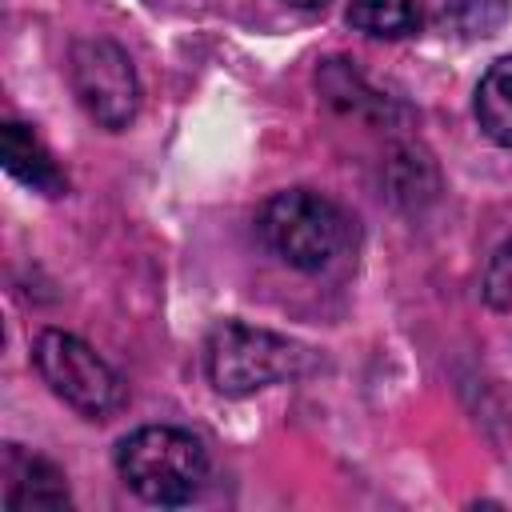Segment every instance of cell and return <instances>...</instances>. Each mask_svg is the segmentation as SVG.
I'll return each mask as SVG.
<instances>
[{"mask_svg":"<svg viewBox=\"0 0 512 512\" xmlns=\"http://www.w3.org/2000/svg\"><path fill=\"white\" fill-rule=\"evenodd\" d=\"M68 80L80 108L108 132H120L140 112V76L116 40L88 36L72 44Z\"/></svg>","mask_w":512,"mask_h":512,"instance_id":"5","label":"cell"},{"mask_svg":"<svg viewBox=\"0 0 512 512\" xmlns=\"http://www.w3.org/2000/svg\"><path fill=\"white\" fill-rule=\"evenodd\" d=\"M308 368V348L256 328L248 320H216L204 340V372L220 396H252L260 388L296 380Z\"/></svg>","mask_w":512,"mask_h":512,"instance_id":"3","label":"cell"},{"mask_svg":"<svg viewBox=\"0 0 512 512\" xmlns=\"http://www.w3.org/2000/svg\"><path fill=\"white\" fill-rule=\"evenodd\" d=\"M116 476L148 504H192L208 484V448L176 424H144L116 444Z\"/></svg>","mask_w":512,"mask_h":512,"instance_id":"2","label":"cell"},{"mask_svg":"<svg viewBox=\"0 0 512 512\" xmlns=\"http://www.w3.org/2000/svg\"><path fill=\"white\" fill-rule=\"evenodd\" d=\"M260 244L296 272H328L356 240V220L316 188H280L256 208Z\"/></svg>","mask_w":512,"mask_h":512,"instance_id":"1","label":"cell"},{"mask_svg":"<svg viewBox=\"0 0 512 512\" xmlns=\"http://www.w3.org/2000/svg\"><path fill=\"white\" fill-rule=\"evenodd\" d=\"M284 4H292V8H324L328 0H284Z\"/></svg>","mask_w":512,"mask_h":512,"instance_id":"11","label":"cell"},{"mask_svg":"<svg viewBox=\"0 0 512 512\" xmlns=\"http://www.w3.org/2000/svg\"><path fill=\"white\" fill-rule=\"evenodd\" d=\"M348 24L376 40H400L420 28V8L416 0H352Z\"/></svg>","mask_w":512,"mask_h":512,"instance_id":"9","label":"cell"},{"mask_svg":"<svg viewBox=\"0 0 512 512\" xmlns=\"http://www.w3.org/2000/svg\"><path fill=\"white\" fill-rule=\"evenodd\" d=\"M472 116L492 144L512 148V56H500L496 64H488L472 96Z\"/></svg>","mask_w":512,"mask_h":512,"instance_id":"8","label":"cell"},{"mask_svg":"<svg viewBox=\"0 0 512 512\" xmlns=\"http://www.w3.org/2000/svg\"><path fill=\"white\" fill-rule=\"evenodd\" d=\"M32 368L56 400H64L84 420H112L128 404L120 372L80 336L64 328H40L32 340Z\"/></svg>","mask_w":512,"mask_h":512,"instance_id":"4","label":"cell"},{"mask_svg":"<svg viewBox=\"0 0 512 512\" xmlns=\"http://www.w3.org/2000/svg\"><path fill=\"white\" fill-rule=\"evenodd\" d=\"M0 160H4L12 180H20L24 188H32L40 196H64L68 192L64 168L44 148V140L20 120H4L0 124Z\"/></svg>","mask_w":512,"mask_h":512,"instance_id":"7","label":"cell"},{"mask_svg":"<svg viewBox=\"0 0 512 512\" xmlns=\"http://www.w3.org/2000/svg\"><path fill=\"white\" fill-rule=\"evenodd\" d=\"M480 296L496 312H512V236L488 256L484 276H480Z\"/></svg>","mask_w":512,"mask_h":512,"instance_id":"10","label":"cell"},{"mask_svg":"<svg viewBox=\"0 0 512 512\" xmlns=\"http://www.w3.org/2000/svg\"><path fill=\"white\" fill-rule=\"evenodd\" d=\"M0 480H4V496L0 500H4L8 512H32V508L60 512V508H72V492H68L64 472L44 456L24 452L20 444H4Z\"/></svg>","mask_w":512,"mask_h":512,"instance_id":"6","label":"cell"}]
</instances>
